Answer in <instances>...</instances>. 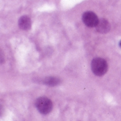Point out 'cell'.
<instances>
[{
	"instance_id": "obj_5",
	"label": "cell",
	"mask_w": 121,
	"mask_h": 121,
	"mask_svg": "<svg viewBox=\"0 0 121 121\" xmlns=\"http://www.w3.org/2000/svg\"><path fill=\"white\" fill-rule=\"evenodd\" d=\"M19 27L23 30H29L31 28V21L30 18L27 16H21L18 22Z\"/></svg>"
},
{
	"instance_id": "obj_6",
	"label": "cell",
	"mask_w": 121,
	"mask_h": 121,
	"mask_svg": "<svg viewBox=\"0 0 121 121\" xmlns=\"http://www.w3.org/2000/svg\"><path fill=\"white\" fill-rule=\"evenodd\" d=\"M43 83L48 86H56L60 83V80L55 77H48L43 80Z\"/></svg>"
},
{
	"instance_id": "obj_3",
	"label": "cell",
	"mask_w": 121,
	"mask_h": 121,
	"mask_svg": "<svg viewBox=\"0 0 121 121\" xmlns=\"http://www.w3.org/2000/svg\"><path fill=\"white\" fill-rule=\"evenodd\" d=\"M82 20L84 23L89 28L96 27L99 21L96 14L92 11H87L84 13L82 16Z\"/></svg>"
},
{
	"instance_id": "obj_4",
	"label": "cell",
	"mask_w": 121,
	"mask_h": 121,
	"mask_svg": "<svg viewBox=\"0 0 121 121\" xmlns=\"http://www.w3.org/2000/svg\"><path fill=\"white\" fill-rule=\"evenodd\" d=\"M96 30L99 33L106 34L108 33L111 30V25L106 19L101 18L99 20L98 23L96 27Z\"/></svg>"
},
{
	"instance_id": "obj_7",
	"label": "cell",
	"mask_w": 121,
	"mask_h": 121,
	"mask_svg": "<svg viewBox=\"0 0 121 121\" xmlns=\"http://www.w3.org/2000/svg\"><path fill=\"white\" fill-rule=\"evenodd\" d=\"M119 45H120V47H121V42H120V43H119Z\"/></svg>"
},
{
	"instance_id": "obj_2",
	"label": "cell",
	"mask_w": 121,
	"mask_h": 121,
	"mask_svg": "<svg viewBox=\"0 0 121 121\" xmlns=\"http://www.w3.org/2000/svg\"><path fill=\"white\" fill-rule=\"evenodd\" d=\"M35 106L40 113L45 115L48 114L52 111L53 102L50 99L45 96H42L35 101Z\"/></svg>"
},
{
	"instance_id": "obj_1",
	"label": "cell",
	"mask_w": 121,
	"mask_h": 121,
	"mask_svg": "<svg viewBox=\"0 0 121 121\" xmlns=\"http://www.w3.org/2000/svg\"><path fill=\"white\" fill-rule=\"evenodd\" d=\"M91 70L97 76L103 75L108 70L107 62L101 58H95L91 61Z\"/></svg>"
}]
</instances>
